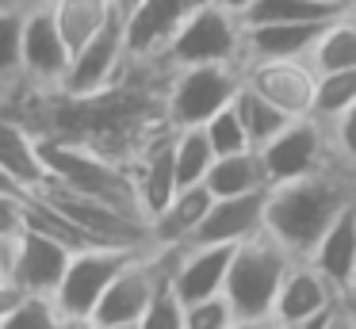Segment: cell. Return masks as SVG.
I'll return each instance as SVG.
<instances>
[{"mask_svg": "<svg viewBox=\"0 0 356 329\" xmlns=\"http://www.w3.org/2000/svg\"><path fill=\"white\" fill-rule=\"evenodd\" d=\"M356 199V172L345 165H330L322 172L299 176L287 184H272L264 203V234L280 241L295 260L310 257L318 237L333 218Z\"/></svg>", "mask_w": 356, "mask_h": 329, "instance_id": "6da1fadb", "label": "cell"}, {"mask_svg": "<svg viewBox=\"0 0 356 329\" xmlns=\"http://www.w3.org/2000/svg\"><path fill=\"white\" fill-rule=\"evenodd\" d=\"M291 260V252L280 241H272L264 230L234 249L222 295L230 298L234 314H238V329H264L272 321V306H276L280 283H284Z\"/></svg>", "mask_w": 356, "mask_h": 329, "instance_id": "7a4b0ae2", "label": "cell"}, {"mask_svg": "<svg viewBox=\"0 0 356 329\" xmlns=\"http://www.w3.org/2000/svg\"><path fill=\"white\" fill-rule=\"evenodd\" d=\"M241 38H245V23L238 12L215 4H200L165 42L161 65L180 69V65H241Z\"/></svg>", "mask_w": 356, "mask_h": 329, "instance_id": "3957f363", "label": "cell"}, {"mask_svg": "<svg viewBox=\"0 0 356 329\" xmlns=\"http://www.w3.org/2000/svg\"><path fill=\"white\" fill-rule=\"evenodd\" d=\"M241 84V65H180L169 69L161 88V111L172 130L203 127L222 111Z\"/></svg>", "mask_w": 356, "mask_h": 329, "instance_id": "277c9868", "label": "cell"}, {"mask_svg": "<svg viewBox=\"0 0 356 329\" xmlns=\"http://www.w3.org/2000/svg\"><path fill=\"white\" fill-rule=\"evenodd\" d=\"M172 249H138L123 268L115 272V280L108 283L104 298L96 303L88 329H142V314H146L149 298H154L157 280L169 268Z\"/></svg>", "mask_w": 356, "mask_h": 329, "instance_id": "5b68a950", "label": "cell"}, {"mask_svg": "<svg viewBox=\"0 0 356 329\" xmlns=\"http://www.w3.org/2000/svg\"><path fill=\"white\" fill-rule=\"evenodd\" d=\"M146 249V245H142ZM138 249H123V245H85V249L70 252V264L62 272V283L54 287V303L62 310L65 326H85L92 318L96 303L104 298L108 283L115 280V272L134 257Z\"/></svg>", "mask_w": 356, "mask_h": 329, "instance_id": "8992f818", "label": "cell"}, {"mask_svg": "<svg viewBox=\"0 0 356 329\" xmlns=\"http://www.w3.org/2000/svg\"><path fill=\"white\" fill-rule=\"evenodd\" d=\"M261 161H264V172H268V184H287V180H299V176L322 172L330 165H341L333 157L330 130L314 115L291 119L272 142H264Z\"/></svg>", "mask_w": 356, "mask_h": 329, "instance_id": "52a82bcc", "label": "cell"}, {"mask_svg": "<svg viewBox=\"0 0 356 329\" xmlns=\"http://www.w3.org/2000/svg\"><path fill=\"white\" fill-rule=\"evenodd\" d=\"M131 69V50H127V31H123V12L108 23L104 31H96L85 46H77L70 58L58 92L65 96H96V92L119 84Z\"/></svg>", "mask_w": 356, "mask_h": 329, "instance_id": "ba28073f", "label": "cell"}, {"mask_svg": "<svg viewBox=\"0 0 356 329\" xmlns=\"http://www.w3.org/2000/svg\"><path fill=\"white\" fill-rule=\"evenodd\" d=\"M241 81L253 84L261 96H268L280 111L291 119L314 111V92H318V69L310 58H261V61H241Z\"/></svg>", "mask_w": 356, "mask_h": 329, "instance_id": "9c48e42d", "label": "cell"}, {"mask_svg": "<svg viewBox=\"0 0 356 329\" xmlns=\"http://www.w3.org/2000/svg\"><path fill=\"white\" fill-rule=\"evenodd\" d=\"M70 245L58 237L39 234V230L24 226L8 245V283L16 291H39V295H54L62 283V272L70 264Z\"/></svg>", "mask_w": 356, "mask_h": 329, "instance_id": "30bf717a", "label": "cell"}, {"mask_svg": "<svg viewBox=\"0 0 356 329\" xmlns=\"http://www.w3.org/2000/svg\"><path fill=\"white\" fill-rule=\"evenodd\" d=\"M70 58L73 50L50 4L24 8V81L39 84V88H58L70 69Z\"/></svg>", "mask_w": 356, "mask_h": 329, "instance_id": "8fae6325", "label": "cell"}, {"mask_svg": "<svg viewBox=\"0 0 356 329\" xmlns=\"http://www.w3.org/2000/svg\"><path fill=\"white\" fill-rule=\"evenodd\" d=\"M345 291H337L310 260H291L284 283H280L276 306H272V329H307L314 314L341 303Z\"/></svg>", "mask_w": 356, "mask_h": 329, "instance_id": "7c38bea8", "label": "cell"}, {"mask_svg": "<svg viewBox=\"0 0 356 329\" xmlns=\"http://www.w3.org/2000/svg\"><path fill=\"white\" fill-rule=\"evenodd\" d=\"M264 203H268V188L245 191V195H215L188 245H241V241H249L253 234L264 230Z\"/></svg>", "mask_w": 356, "mask_h": 329, "instance_id": "4fadbf2b", "label": "cell"}, {"mask_svg": "<svg viewBox=\"0 0 356 329\" xmlns=\"http://www.w3.org/2000/svg\"><path fill=\"white\" fill-rule=\"evenodd\" d=\"M200 4H207V0H138V8L123 15L131 58L134 61H157L165 50V42L172 38V31H177Z\"/></svg>", "mask_w": 356, "mask_h": 329, "instance_id": "5bb4252c", "label": "cell"}, {"mask_svg": "<svg viewBox=\"0 0 356 329\" xmlns=\"http://www.w3.org/2000/svg\"><path fill=\"white\" fill-rule=\"evenodd\" d=\"M234 249L238 245H180V249H172L169 280L177 287V295L184 298V306L195 303V298L218 295L226 287Z\"/></svg>", "mask_w": 356, "mask_h": 329, "instance_id": "9a60e30c", "label": "cell"}, {"mask_svg": "<svg viewBox=\"0 0 356 329\" xmlns=\"http://www.w3.org/2000/svg\"><path fill=\"white\" fill-rule=\"evenodd\" d=\"M131 176L138 191L142 214L154 218L172 195H177V157H172V127H161L138 153L131 157Z\"/></svg>", "mask_w": 356, "mask_h": 329, "instance_id": "2e32d148", "label": "cell"}, {"mask_svg": "<svg viewBox=\"0 0 356 329\" xmlns=\"http://www.w3.org/2000/svg\"><path fill=\"white\" fill-rule=\"evenodd\" d=\"M302 260H310L337 291L356 287V199L325 226V234L318 237L310 257Z\"/></svg>", "mask_w": 356, "mask_h": 329, "instance_id": "e0dca14e", "label": "cell"}, {"mask_svg": "<svg viewBox=\"0 0 356 329\" xmlns=\"http://www.w3.org/2000/svg\"><path fill=\"white\" fill-rule=\"evenodd\" d=\"M0 168L12 176L24 191H35L47 184V161H42V138L0 107Z\"/></svg>", "mask_w": 356, "mask_h": 329, "instance_id": "ac0fdd59", "label": "cell"}, {"mask_svg": "<svg viewBox=\"0 0 356 329\" xmlns=\"http://www.w3.org/2000/svg\"><path fill=\"white\" fill-rule=\"evenodd\" d=\"M211 191L207 184H192V188H177V195L149 218V245L154 249H180L192 241L195 226L203 222L211 207Z\"/></svg>", "mask_w": 356, "mask_h": 329, "instance_id": "d6986e66", "label": "cell"}, {"mask_svg": "<svg viewBox=\"0 0 356 329\" xmlns=\"http://www.w3.org/2000/svg\"><path fill=\"white\" fill-rule=\"evenodd\" d=\"M325 23H245L241 61L261 58H310Z\"/></svg>", "mask_w": 356, "mask_h": 329, "instance_id": "ffe728a7", "label": "cell"}, {"mask_svg": "<svg viewBox=\"0 0 356 329\" xmlns=\"http://www.w3.org/2000/svg\"><path fill=\"white\" fill-rule=\"evenodd\" d=\"M207 191L211 195H245V191L257 188H272L268 172H264L261 150H241V153H226V157H215L207 172Z\"/></svg>", "mask_w": 356, "mask_h": 329, "instance_id": "44dd1931", "label": "cell"}, {"mask_svg": "<svg viewBox=\"0 0 356 329\" xmlns=\"http://www.w3.org/2000/svg\"><path fill=\"white\" fill-rule=\"evenodd\" d=\"M50 12H54L70 50H77L96 31H104L115 19L119 8H115V0H50Z\"/></svg>", "mask_w": 356, "mask_h": 329, "instance_id": "7402d4cb", "label": "cell"}, {"mask_svg": "<svg viewBox=\"0 0 356 329\" xmlns=\"http://www.w3.org/2000/svg\"><path fill=\"white\" fill-rule=\"evenodd\" d=\"M234 111H238V119H241V127H245L253 150H261L264 142H272V138L291 122V115L280 111L268 96H261V92H257L253 84H245V81L238 84V92H234Z\"/></svg>", "mask_w": 356, "mask_h": 329, "instance_id": "603a6c76", "label": "cell"}, {"mask_svg": "<svg viewBox=\"0 0 356 329\" xmlns=\"http://www.w3.org/2000/svg\"><path fill=\"white\" fill-rule=\"evenodd\" d=\"M341 12V0H253L241 23H330Z\"/></svg>", "mask_w": 356, "mask_h": 329, "instance_id": "cb8c5ba5", "label": "cell"}, {"mask_svg": "<svg viewBox=\"0 0 356 329\" xmlns=\"http://www.w3.org/2000/svg\"><path fill=\"white\" fill-rule=\"evenodd\" d=\"M172 157H177V184L180 188H192L203 184L215 165V150H211V138L203 127H184L172 130Z\"/></svg>", "mask_w": 356, "mask_h": 329, "instance_id": "d4e9b609", "label": "cell"}, {"mask_svg": "<svg viewBox=\"0 0 356 329\" xmlns=\"http://www.w3.org/2000/svg\"><path fill=\"white\" fill-rule=\"evenodd\" d=\"M310 65H314L318 73H333V69H356V27L345 19V12L322 27L314 50H310Z\"/></svg>", "mask_w": 356, "mask_h": 329, "instance_id": "484cf974", "label": "cell"}, {"mask_svg": "<svg viewBox=\"0 0 356 329\" xmlns=\"http://www.w3.org/2000/svg\"><path fill=\"white\" fill-rule=\"evenodd\" d=\"M62 310H58L54 295H39V291H19L16 303L8 306L0 329H62Z\"/></svg>", "mask_w": 356, "mask_h": 329, "instance_id": "4316f807", "label": "cell"}, {"mask_svg": "<svg viewBox=\"0 0 356 329\" xmlns=\"http://www.w3.org/2000/svg\"><path fill=\"white\" fill-rule=\"evenodd\" d=\"M356 104V69H333V73H318V92H314V119L333 122L341 111Z\"/></svg>", "mask_w": 356, "mask_h": 329, "instance_id": "83f0119b", "label": "cell"}, {"mask_svg": "<svg viewBox=\"0 0 356 329\" xmlns=\"http://www.w3.org/2000/svg\"><path fill=\"white\" fill-rule=\"evenodd\" d=\"M24 81V8L0 12V92Z\"/></svg>", "mask_w": 356, "mask_h": 329, "instance_id": "f1b7e54d", "label": "cell"}, {"mask_svg": "<svg viewBox=\"0 0 356 329\" xmlns=\"http://www.w3.org/2000/svg\"><path fill=\"white\" fill-rule=\"evenodd\" d=\"M142 329H184V298L177 295V287H172L169 268H165V275L157 280L154 298H149L146 314H142Z\"/></svg>", "mask_w": 356, "mask_h": 329, "instance_id": "f546056e", "label": "cell"}, {"mask_svg": "<svg viewBox=\"0 0 356 329\" xmlns=\"http://www.w3.org/2000/svg\"><path fill=\"white\" fill-rule=\"evenodd\" d=\"M203 130H207V138H211V150H215V157L253 150V142H249V134H245V127H241L238 111H234V99L222 107V111L211 115V119L203 122Z\"/></svg>", "mask_w": 356, "mask_h": 329, "instance_id": "4dcf8cb0", "label": "cell"}, {"mask_svg": "<svg viewBox=\"0 0 356 329\" xmlns=\"http://www.w3.org/2000/svg\"><path fill=\"white\" fill-rule=\"evenodd\" d=\"M184 329H238V314H234L230 298L218 295L195 298L184 306Z\"/></svg>", "mask_w": 356, "mask_h": 329, "instance_id": "1f68e13d", "label": "cell"}, {"mask_svg": "<svg viewBox=\"0 0 356 329\" xmlns=\"http://www.w3.org/2000/svg\"><path fill=\"white\" fill-rule=\"evenodd\" d=\"M325 130H330L333 157H337L348 172H356V104L348 107V111H341L333 122H325Z\"/></svg>", "mask_w": 356, "mask_h": 329, "instance_id": "d6a6232c", "label": "cell"}, {"mask_svg": "<svg viewBox=\"0 0 356 329\" xmlns=\"http://www.w3.org/2000/svg\"><path fill=\"white\" fill-rule=\"evenodd\" d=\"M27 226V191H0V241H12Z\"/></svg>", "mask_w": 356, "mask_h": 329, "instance_id": "836d02e7", "label": "cell"}, {"mask_svg": "<svg viewBox=\"0 0 356 329\" xmlns=\"http://www.w3.org/2000/svg\"><path fill=\"white\" fill-rule=\"evenodd\" d=\"M16 295H19V291L12 287V283H0V321H4V314H8V306L16 303Z\"/></svg>", "mask_w": 356, "mask_h": 329, "instance_id": "e575fe53", "label": "cell"}, {"mask_svg": "<svg viewBox=\"0 0 356 329\" xmlns=\"http://www.w3.org/2000/svg\"><path fill=\"white\" fill-rule=\"evenodd\" d=\"M345 318H348V329H356V287L345 291Z\"/></svg>", "mask_w": 356, "mask_h": 329, "instance_id": "d590c367", "label": "cell"}, {"mask_svg": "<svg viewBox=\"0 0 356 329\" xmlns=\"http://www.w3.org/2000/svg\"><path fill=\"white\" fill-rule=\"evenodd\" d=\"M8 245L12 241H0V283H8Z\"/></svg>", "mask_w": 356, "mask_h": 329, "instance_id": "8d00e7d4", "label": "cell"}, {"mask_svg": "<svg viewBox=\"0 0 356 329\" xmlns=\"http://www.w3.org/2000/svg\"><path fill=\"white\" fill-rule=\"evenodd\" d=\"M215 4H222V8H230V12H238V15H241L249 4H253V0H215Z\"/></svg>", "mask_w": 356, "mask_h": 329, "instance_id": "74e56055", "label": "cell"}, {"mask_svg": "<svg viewBox=\"0 0 356 329\" xmlns=\"http://www.w3.org/2000/svg\"><path fill=\"white\" fill-rule=\"evenodd\" d=\"M0 191H24V188H19V184L12 180V176L4 172V168H0Z\"/></svg>", "mask_w": 356, "mask_h": 329, "instance_id": "f35d334b", "label": "cell"}, {"mask_svg": "<svg viewBox=\"0 0 356 329\" xmlns=\"http://www.w3.org/2000/svg\"><path fill=\"white\" fill-rule=\"evenodd\" d=\"M115 8H119V12H134V8H138V0H115Z\"/></svg>", "mask_w": 356, "mask_h": 329, "instance_id": "ab89813d", "label": "cell"}, {"mask_svg": "<svg viewBox=\"0 0 356 329\" xmlns=\"http://www.w3.org/2000/svg\"><path fill=\"white\" fill-rule=\"evenodd\" d=\"M345 19L356 27V0H348V4H345Z\"/></svg>", "mask_w": 356, "mask_h": 329, "instance_id": "60d3db41", "label": "cell"}, {"mask_svg": "<svg viewBox=\"0 0 356 329\" xmlns=\"http://www.w3.org/2000/svg\"><path fill=\"white\" fill-rule=\"evenodd\" d=\"M4 8H24V0H0V12H4Z\"/></svg>", "mask_w": 356, "mask_h": 329, "instance_id": "b9f144b4", "label": "cell"}, {"mask_svg": "<svg viewBox=\"0 0 356 329\" xmlns=\"http://www.w3.org/2000/svg\"><path fill=\"white\" fill-rule=\"evenodd\" d=\"M31 4H50V0H24V8H31Z\"/></svg>", "mask_w": 356, "mask_h": 329, "instance_id": "7bdbcfd3", "label": "cell"}, {"mask_svg": "<svg viewBox=\"0 0 356 329\" xmlns=\"http://www.w3.org/2000/svg\"><path fill=\"white\" fill-rule=\"evenodd\" d=\"M341 4H348V0H341Z\"/></svg>", "mask_w": 356, "mask_h": 329, "instance_id": "ee69618b", "label": "cell"}]
</instances>
